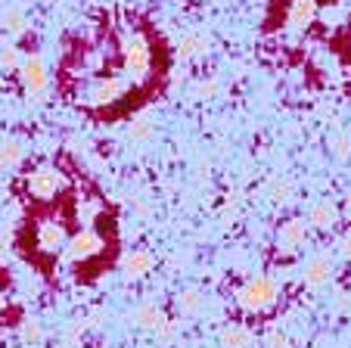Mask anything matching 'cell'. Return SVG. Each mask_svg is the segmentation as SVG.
<instances>
[{
	"instance_id": "9a60e30c",
	"label": "cell",
	"mask_w": 351,
	"mask_h": 348,
	"mask_svg": "<svg viewBox=\"0 0 351 348\" xmlns=\"http://www.w3.org/2000/svg\"><path fill=\"white\" fill-rule=\"evenodd\" d=\"M208 50V34L196 32V34H186L184 40H180V60H193V56H199V53Z\"/></svg>"
},
{
	"instance_id": "4316f807",
	"label": "cell",
	"mask_w": 351,
	"mask_h": 348,
	"mask_svg": "<svg viewBox=\"0 0 351 348\" xmlns=\"http://www.w3.org/2000/svg\"><path fill=\"white\" fill-rule=\"evenodd\" d=\"M60 348H81V345H78V342H62Z\"/></svg>"
},
{
	"instance_id": "6da1fadb",
	"label": "cell",
	"mask_w": 351,
	"mask_h": 348,
	"mask_svg": "<svg viewBox=\"0 0 351 348\" xmlns=\"http://www.w3.org/2000/svg\"><path fill=\"white\" fill-rule=\"evenodd\" d=\"M119 50H121V75L125 78L140 84V81L153 75V40H149V34L143 28L128 25L119 38Z\"/></svg>"
},
{
	"instance_id": "83f0119b",
	"label": "cell",
	"mask_w": 351,
	"mask_h": 348,
	"mask_svg": "<svg viewBox=\"0 0 351 348\" xmlns=\"http://www.w3.org/2000/svg\"><path fill=\"white\" fill-rule=\"evenodd\" d=\"M308 348H320V345H308Z\"/></svg>"
},
{
	"instance_id": "ba28073f",
	"label": "cell",
	"mask_w": 351,
	"mask_h": 348,
	"mask_svg": "<svg viewBox=\"0 0 351 348\" xmlns=\"http://www.w3.org/2000/svg\"><path fill=\"white\" fill-rule=\"evenodd\" d=\"M34 246H38L44 255H53L66 246V224L62 221H40L34 230Z\"/></svg>"
},
{
	"instance_id": "e0dca14e",
	"label": "cell",
	"mask_w": 351,
	"mask_h": 348,
	"mask_svg": "<svg viewBox=\"0 0 351 348\" xmlns=\"http://www.w3.org/2000/svg\"><path fill=\"white\" fill-rule=\"evenodd\" d=\"M199 305H202V296H199L196 289H184V292L178 296V308H180V314H196Z\"/></svg>"
},
{
	"instance_id": "277c9868",
	"label": "cell",
	"mask_w": 351,
	"mask_h": 348,
	"mask_svg": "<svg viewBox=\"0 0 351 348\" xmlns=\"http://www.w3.org/2000/svg\"><path fill=\"white\" fill-rule=\"evenodd\" d=\"M66 187V178H62V171L53 168V165H38L34 171H28L25 174V190L32 199H40V202H47V199H53L56 193Z\"/></svg>"
},
{
	"instance_id": "30bf717a",
	"label": "cell",
	"mask_w": 351,
	"mask_h": 348,
	"mask_svg": "<svg viewBox=\"0 0 351 348\" xmlns=\"http://www.w3.org/2000/svg\"><path fill=\"white\" fill-rule=\"evenodd\" d=\"M332 270H336V262H332L330 252H317V255H311L305 262L302 283H305V286H320V283H326L332 277Z\"/></svg>"
},
{
	"instance_id": "9c48e42d",
	"label": "cell",
	"mask_w": 351,
	"mask_h": 348,
	"mask_svg": "<svg viewBox=\"0 0 351 348\" xmlns=\"http://www.w3.org/2000/svg\"><path fill=\"white\" fill-rule=\"evenodd\" d=\"M314 16H317V0H289L283 13V25L289 32H302L314 22Z\"/></svg>"
},
{
	"instance_id": "d4e9b609",
	"label": "cell",
	"mask_w": 351,
	"mask_h": 348,
	"mask_svg": "<svg viewBox=\"0 0 351 348\" xmlns=\"http://www.w3.org/2000/svg\"><path fill=\"white\" fill-rule=\"evenodd\" d=\"M342 255H345V258H351V233L342 240Z\"/></svg>"
},
{
	"instance_id": "5bb4252c",
	"label": "cell",
	"mask_w": 351,
	"mask_h": 348,
	"mask_svg": "<svg viewBox=\"0 0 351 348\" xmlns=\"http://www.w3.org/2000/svg\"><path fill=\"white\" fill-rule=\"evenodd\" d=\"M221 348H252V329L243 323H227L221 329Z\"/></svg>"
},
{
	"instance_id": "7a4b0ae2",
	"label": "cell",
	"mask_w": 351,
	"mask_h": 348,
	"mask_svg": "<svg viewBox=\"0 0 351 348\" xmlns=\"http://www.w3.org/2000/svg\"><path fill=\"white\" fill-rule=\"evenodd\" d=\"M280 296H283V292H280V286L271 277H249V280H243L237 286V292H233L237 308L252 317H261V314H267V311H274Z\"/></svg>"
},
{
	"instance_id": "ffe728a7",
	"label": "cell",
	"mask_w": 351,
	"mask_h": 348,
	"mask_svg": "<svg viewBox=\"0 0 351 348\" xmlns=\"http://www.w3.org/2000/svg\"><path fill=\"white\" fill-rule=\"evenodd\" d=\"M19 333H22V342H28V345H38V342L44 339V327H40L38 321H25Z\"/></svg>"
},
{
	"instance_id": "5b68a950",
	"label": "cell",
	"mask_w": 351,
	"mask_h": 348,
	"mask_svg": "<svg viewBox=\"0 0 351 348\" xmlns=\"http://www.w3.org/2000/svg\"><path fill=\"white\" fill-rule=\"evenodd\" d=\"M106 249V243H103V237H99L97 230H81L78 237L69 243V249H66V262H72V264H84V262H90V258H97L99 252Z\"/></svg>"
},
{
	"instance_id": "7402d4cb",
	"label": "cell",
	"mask_w": 351,
	"mask_h": 348,
	"mask_svg": "<svg viewBox=\"0 0 351 348\" xmlns=\"http://www.w3.org/2000/svg\"><path fill=\"white\" fill-rule=\"evenodd\" d=\"M265 345L267 348H289V336H286L280 327H271L265 336Z\"/></svg>"
},
{
	"instance_id": "4fadbf2b",
	"label": "cell",
	"mask_w": 351,
	"mask_h": 348,
	"mask_svg": "<svg viewBox=\"0 0 351 348\" xmlns=\"http://www.w3.org/2000/svg\"><path fill=\"white\" fill-rule=\"evenodd\" d=\"M134 323H137L140 329H153V333H159V329L168 323V317L159 305H143V308L134 311Z\"/></svg>"
},
{
	"instance_id": "cb8c5ba5",
	"label": "cell",
	"mask_w": 351,
	"mask_h": 348,
	"mask_svg": "<svg viewBox=\"0 0 351 348\" xmlns=\"http://www.w3.org/2000/svg\"><path fill=\"white\" fill-rule=\"evenodd\" d=\"M199 97H212V93H215V84H199Z\"/></svg>"
},
{
	"instance_id": "603a6c76",
	"label": "cell",
	"mask_w": 351,
	"mask_h": 348,
	"mask_svg": "<svg viewBox=\"0 0 351 348\" xmlns=\"http://www.w3.org/2000/svg\"><path fill=\"white\" fill-rule=\"evenodd\" d=\"M332 146H336V156H345V152H348V146H351V140L342 134V137L332 140Z\"/></svg>"
},
{
	"instance_id": "8992f818",
	"label": "cell",
	"mask_w": 351,
	"mask_h": 348,
	"mask_svg": "<svg viewBox=\"0 0 351 348\" xmlns=\"http://www.w3.org/2000/svg\"><path fill=\"white\" fill-rule=\"evenodd\" d=\"M19 78H22V87H25V93H32V97H40V93L47 91V84H50V72H47V62L40 60V56H25L19 66Z\"/></svg>"
},
{
	"instance_id": "2e32d148",
	"label": "cell",
	"mask_w": 351,
	"mask_h": 348,
	"mask_svg": "<svg viewBox=\"0 0 351 348\" xmlns=\"http://www.w3.org/2000/svg\"><path fill=\"white\" fill-rule=\"evenodd\" d=\"M19 162H22V143L19 140L0 143V168H16Z\"/></svg>"
},
{
	"instance_id": "484cf974",
	"label": "cell",
	"mask_w": 351,
	"mask_h": 348,
	"mask_svg": "<svg viewBox=\"0 0 351 348\" xmlns=\"http://www.w3.org/2000/svg\"><path fill=\"white\" fill-rule=\"evenodd\" d=\"M7 308V296H3V289H0V311Z\"/></svg>"
},
{
	"instance_id": "44dd1931",
	"label": "cell",
	"mask_w": 351,
	"mask_h": 348,
	"mask_svg": "<svg viewBox=\"0 0 351 348\" xmlns=\"http://www.w3.org/2000/svg\"><path fill=\"white\" fill-rule=\"evenodd\" d=\"M3 28L13 34H19L22 28H25V16H22V10H7L3 13Z\"/></svg>"
},
{
	"instance_id": "ac0fdd59",
	"label": "cell",
	"mask_w": 351,
	"mask_h": 348,
	"mask_svg": "<svg viewBox=\"0 0 351 348\" xmlns=\"http://www.w3.org/2000/svg\"><path fill=\"white\" fill-rule=\"evenodd\" d=\"M153 131H156V125L146 119V115H140V119L131 121V140H149Z\"/></svg>"
},
{
	"instance_id": "7c38bea8",
	"label": "cell",
	"mask_w": 351,
	"mask_h": 348,
	"mask_svg": "<svg viewBox=\"0 0 351 348\" xmlns=\"http://www.w3.org/2000/svg\"><path fill=\"white\" fill-rule=\"evenodd\" d=\"M153 264H156L153 252H146V249H131L125 258H121V268H125L128 277H143V274H149V270H153Z\"/></svg>"
},
{
	"instance_id": "d6986e66",
	"label": "cell",
	"mask_w": 351,
	"mask_h": 348,
	"mask_svg": "<svg viewBox=\"0 0 351 348\" xmlns=\"http://www.w3.org/2000/svg\"><path fill=\"white\" fill-rule=\"evenodd\" d=\"M0 66H3V69H19V66H22V53H19V47H13V44L0 47Z\"/></svg>"
},
{
	"instance_id": "8fae6325",
	"label": "cell",
	"mask_w": 351,
	"mask_h": 348,
	"mask_svg": "<svg viewBox=\"0 0 351 348\" xmlns=\"http://www.w3.org/2000/svg\"><path fill=\"white\" fill-rule=\"evenodd\" d=\"M336 221H339V209H336V202H330V199H320V202H314L311 211H308V224H314L317 230L336 227Z\"/></svg>"
},
{
	"instance_id": "52a82bcc",
	"label": "cell",
	"mask_w": 351,
	"mask_h": 348,
	"mask_svg": "<svg viewBox=\"0 0 351 348\" xmlns=\"http://www.w3.org/2000/svg\"><path fill=\"white\" fill-rule=\"evenodd\" d=\"M308 240V221L305 218H289V221L280 224L277 230V249L286 252V255H295Z\"/></svg>"
},
{
	"instance_id": "3957f363",
	"label": "cell",
	"mask_w": 351,
	"mask_h": 348,
	"mask_svg": "<svg viewBox=\"0 0 351 348\" xmlns=\"http://www.w3.org/2000/svg\"><path fill=\"white\" fill-rule=\"evenodd\" d=\"M128 81L125 75H99V78H90L84 81V87L78 91V103L84 106V109H106V106L119 103L121 97L128 93Z\"/></svg>"
}]
</instances>
